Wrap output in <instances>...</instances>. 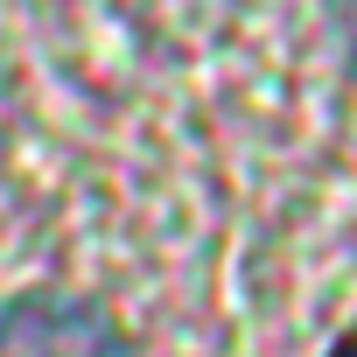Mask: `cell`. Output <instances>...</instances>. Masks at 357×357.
I'll return each mask as SVG.
<instances>
[{"instance_id":"cell-1","label":"cell","mask_w":357,"mask_h":357,"mask_svg":"<svg viewBox=\"0 0 357 357\" xmlns=\"http://www.w3.org/2000/svg\"><path fill=\"white\" fill-rule=\"evenodd\" d=\"M0 357H133V350L105 308L43 287L0 308Z\"/></svg>"},{"instance_id":"cell-2","label":"cell","mask_w":357,"mask_h":357,"mask_svg":"<svg viewBox=\"0 0 357 357\" xmlns=\"http://www.w3.org/2000/svg\"><path fill=\"white\" fill-rule=\"evenodd\" d=\"M343 29H350V43H357V0H343Z\"/></svg>"},{"instance_id":"cell-3","label":"cell","mask_w":357,"mask_h":357,"mask_svg":"<svg viewBox=\"0 0 357 357\" xmlns=\"http://www.w3.org/2000/svg\"><path fill=\"white\" fill-rule=\"evenodd\" d=\"M329 357H357V329H350V336H343V343H336Z\"/></svg>"}]
</instances>
